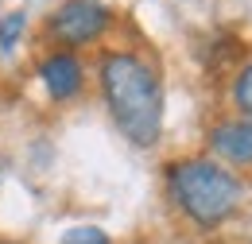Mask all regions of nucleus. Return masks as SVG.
Wrapping results in <instances>:
<instances>
[{"label": "nucleus", "instance_id": "20e7f679", "mask_svg": "<svg viewBox=\"0 0 252 244\" xmlns=\"http://www.w3.org/2000/svg\"><path fill=\"white\" fill-rule=\"evenodd\" d=\"M210 152L221 167H252V121L245 117H221L206 132Z\"/></svg>", "mask_w": 252, "mask_h": 244}, {"label": "nucleus", "instance_id": "39448f33", "mask_svg": "<svg viewBox=\"0 0 252 244\" xmlns=\"http://www.w3.org/2000/svg\"><path fill=\"white\" fill-rule=\"evenodd\" d=\"M39 82L51 93V101H70L86 86V66L70 51H51V55L39 59Z\"/></svg>", "mask_w": 252, "mask_h": 244}, {"label": "nucleus", "instance_id": "1a4fd4ad", "mask_svg": "<svg viewBox=\"0 0 252 244\" xmlns=\"http://www.w3.org/2000/svg\"><path fill=\"white\" fill-rule=\"evenodd\" d=\"M0 244H8V241H0Z\"/></svg>", "mask_w": 252, "mask_h": 244}, {"label": "nucleus", "instance_id": "f257e3e1", "mask_svg": "<svg viewBox=\"0 0 252 244\" xmlns=\"http://www.w3.org/2000/svg\"><path fill=\"white\" fill-rule=\"evenodd\" d=\"M97 82L113 124L136 148H156L163 136V82L144 55L109 51L97 62Z\"/></svg>", "mask_w": 252, "mask_h": 244}, {"label": "nucleus", "instance_id": "423d86ee", "mask_svg": "<svg viewBox=\"0 0 252 244\" xmlns=\"http://www.w3.org/2000/svg\"><path fill=\"white\" fill-rule=\"evenodd\" d=\"M229 101L237 109V117L252 121V59H245L233 70V82H229Z\"/></svg>", "mask_w": 252, "mask_h": 244}, {"label": "nucleus", "instance_id": "f03ea898", "mask_svg": "<svg viewBox=\"0 0 252 244\" xmlns=\"http://www.w3.org/2000/svg\"><path fill=\"white\" fill-rule=\"evenodd\" d=\"M163 183H167V198L175 202V210L198 229L225 225L245 202V183L210 155L171 159L163 167Z\"/></svg>", "mask_w": 252, "mask_h": 244}, {"label": "nucleus", "instance_id": "6e6552de", "mask_svg": "<svg viewBox=\"0 0 252 244\" xmlns=\"http://www.w3.org/2000/svg\"><path fill=\"white\" fill-rule=\"evenodd\" d=\"M59 244H109V233H101L97 225H74L63 233Z\"/></svg>", "mask_w": 252, "mask_h": 244}, {"label": "nucleus", "instance_id": "7ed1b4c3", "mask_svg": "<svg viewBox=\"0 0 252 244\" xmlns=\"http://www.w3.org/2000/svg\"><path fill=\"white\" fill-rule=\"evenodd\" d=\"M113 24V12L101 4V0H63L51 16H47V39L63 51H78V47H90L97 43Z\"/></svg>", "mask_w": 252, "mask_h": 244}, {"label": "nucleus", "instance_id": "0eeeda50", "mask_svg": "<svg viewBox=\"0 0 252 244\" xmlns=\"http://www.w3.org/2000/svg\"><path fill=\"white\" fill-rule=\"evenodd\" d=\"M24 28H28V12H8L4 20H0V55H8L16 43H20V35H24Z\"/></svg>", "mask_w": 252, "mask_h": 244}]
</instances>
